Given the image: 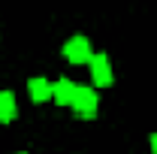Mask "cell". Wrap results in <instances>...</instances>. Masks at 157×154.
<instances>
[{"label":"cell","mask_w":157,"mask_h":154,"mask_svg":"<svg viewBox=\"0 0 157 154\" xmlns=\"http://www.w3.org/2000/svg\"><path fill=\"white\" fill-rule=\"evenodd\" d=\"M15 115H18V106H15L12 91H0V124H9Z\"/></svg>","instance_id":"cell-6"},{"label":"cell","mask_w":157,"mask_h":154,"mask_svg":"<svg viewBox=\"0 0 157 154\" xmlns=\"http://www.w3.org/2000/svg\"><path fill=\"white\" fill-rule=\"evenodd\" d=\"M73 109H76L78 118H94L97 115V91H91V88H78L76 85V97H73Z\"/></svg>","instance_id":"cell-1"},{"label":"cell","mask_w":157,"mask_h":154,"mask_svg":"<svg viewBox=\"0 0 157 154\" xmlns=\"http://www.w3.org/2000/svg\"><path fill=\"white\" fill-rule=\"evenodd\" d=\"M151 151L157 154V133H151Z\"/></svg>","instance_id":"cell-7"},{"label":"cell","mask_w":157,"mask_h":154,"mask_svg":"<svg viewBox=\"0 0 157 154\" xmlns=\"http://www.w3.org/2000/svg\"><path fill=\"white\" fill-rule=\"evenodd\" d=\"M52 97H55V103H58V106H73L76 85H73L70 79H58V82L52 85Z\"/></svg>","instance_id":"cell-4"},{"label":"cell","mask_w":157,"mask_h":154,"mask_svg":"<svg viewBox=\"0 0 157 154\" xmlns=\"http://www.w3.org/2000/svg\"><path fill=\"white\" fill-rule=\"evenodd\" d=\"M91 42L85 37H73V39H67L63 42V58L70 60V64H88L91 60Z\"/></svg>","instance_id":"cell-2"},{"label":"cell","mask_w":157,"mask_h":154,"mask_svg":"<svg viewBox=\"0 0 157 154\" xmlns=\"http://www.w3.org/2000/svg\"><path fill=\"white\" fill-rule=\"evenodd\" d=\"M91 76H94V85L97 88H109L112 82H115V76H112V67H109V58L106 55H91Z\"/></svg>","instance_id":"cell-3"},{"label":"cell","mask_w":157,"mask_h":154,"mask_svg":"<svg viewBox=\"0 0 157 154\" xmlns=\"http://www.w3.org/2000/svg\"><path fill=\"white\" fill-rule=\"evenodd\" d=\"M27 91H30L33 103H45V100H52V82H45L42 76H33L27 82Z\"/></svg>","instance_id":"cell-5"}]
</instances>
